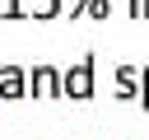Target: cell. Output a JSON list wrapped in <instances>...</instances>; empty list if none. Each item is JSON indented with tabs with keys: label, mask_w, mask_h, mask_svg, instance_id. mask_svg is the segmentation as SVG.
Segmentation results:
<instances>
[{
	"label": "cell",
	"mask_w": 149,
	"mask_h": 140,
	"mask_svg": "<svg viewBox=\"0 0 149 140\" xmlns=\"http://www.w3.org/2000/svg\"><path fill=\"white\" fill-rule=\"evenodd\" d=\"M61 98H74V103H88V98H93V56H79V61L65 70Z\"/></svg>",
	"instance_id": "cell-1"
},
{
	"label": "cell",
	"mask_w": 149,
	"mask_h": 140,
	"mask_svg": "<svg viewBox=\"0 0 149 140\" xmlns=\"http://www.w3.org/2000/svg\"><path fill=\"white\" fill-rule=\"evenodd\" d=\"M61 84H65V70H56V65L28 70V98H61Z\"/></svg>",
	"instance_id": "cell-2"
},
{
	"label": "cell",
	"mask_w": 149,
	"mask_h": 140,
	"mask_svg": "<svg viewBox=\"0 0 149 140\" xmlns=\"http://www.w3.org/2000/svg\"><path fill=\"white\" fill-rule=\"evenodd\" d=\"M112 84H116V98L140 103V93H144V70H140V65H116V70H112Z\"/></svg>",
	"instance_id": "cell-3"
},
{
	"label": "cell",
	"mask_w": 149,
	"mask_h": 140,
	"mask_svg": "<svg viewBox=\"0 0 149 140\" xmlns=\"http://www.w3.org/2000/svg\"><path fill=\"white\" fill-rule=\"evenodd\" d=\"M0 98H5V103L28 98V70H23V65H5V70H0Z\"/></svg>",
	"instance_id": "cell-4"
},
{
	"label": "cell",
	"mask_w": 149,
	"mask_h": 140,
	"mask_svg": "<svg viewBox=\"0 0 149 140\" xmlns=\"http://www.w3.org/2000/svg\"><path fill=\"white\" fill-rule=\"evenodd\" d=\"M107 14H112V0H88L74 19H107Z\"/></svg>",
	"instance_id": "cell-5"
},
{
	"label": "cell",
	"mask_w": 149,
	"mask_h": 140,
	"mask_svg": "<svg viewBox=\"0 0 149 140\" xmlns=\"http://www.w3.org/2000/svg\"><path fill=\"white\" fill-rule=\"evenodd\" d=\"M61 5H65V0H33V9H28V14H33V19H56V14H61Z\"/></svg>",
	"instance_id": "cell-6"
},
{
	"label": "cell",
	"mask_w": 149,
	"mask_h": 140,
	"mask_svg": "<svg viewBox=\"0 0 149 140\" xmlns=\"http://www.w3.org/2000/svg\"><path fill=\"white\" fill-rule=\"evenodd\" d=\"M0 19H23V5L19 0H0Z\"/></svg>",
	"instance_id": "cell-7"
},
{
	"label": "cell",
	"mask_w": 149,
	"mask_h": 140,
	"mask_svg": "<svg viewBox=\"0 0 149 140\" xmlns=\"http://www.w3.org/2000/svg\"><path fill=\"white\" fill-rule=\"evenodd\" d=\"M140 107H149V65H144V93H140Z\"/></svg>",
	"instance_id": "cell-8"
},
{
	"label": "cell",
	"mask_w": 149,
	"mask_h": 140,
	"mask_svg": "<svg viewBox=\"0 0 149 140\" xmlns=\"http://www.w3.org/2000/svg\"><path fill=\"white\" fill-rule=\"evenodd\" d=\"M130 14H135V19H144V0H130Z\"/></svg>",
	"instance_id": "cell-9"
},
{
	"label": "cell",
	"mask_w": 149,
	"mask_h": 140,
	"mask_svg": "<svg viewBox=\"0 0 149 140\" xmlns=\"http://www.w3.org/2000/svg\"><path fill=\"white\" fill-rule=\"evenodd\" d=\"M65 5H70V14H79V9L88 5V0H65Z\"/></svg>",
	"instance_id": "cell-10"
},
{
	"label": "cell",
	"mask_w": 149,
	"mask_h": 140,
	"mask_svg": "<svg viewBox=\"0 0 149 140\" xmlns=\"http://www.w3.org/2000/svg\"><path fill=\"white\" fill-rule=\"evenodd\" d=\"M144 19H149V0H144Z\"/></svg>",
	"instance_id": "cell-11"
}]
</instances>
